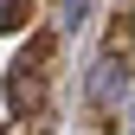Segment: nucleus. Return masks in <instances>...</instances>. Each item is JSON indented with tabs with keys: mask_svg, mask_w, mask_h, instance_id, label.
<instances>
[{
	"mask_svg": "<svg viewBox=\"0 0 135 135\" xmlns=\"http://www.w3.org/2000/svg\"><path fill=\"white\" fill-rule=\"evenodd\" d=\"M26 20V0H0V26H20Z\"/></svg>",
	"mask_w": 135,
	"mask_h": 135,
	"instance_id": "nucleus-1",
	"label": "nucleus"
}]
</instances>
